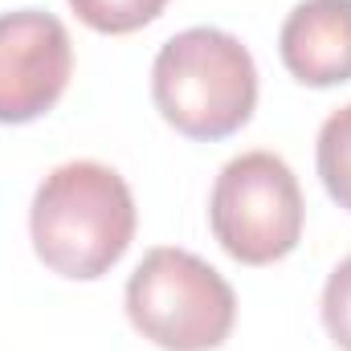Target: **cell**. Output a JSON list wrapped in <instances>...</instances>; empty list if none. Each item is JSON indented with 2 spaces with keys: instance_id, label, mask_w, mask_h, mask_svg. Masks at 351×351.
<instances>
[{
  "instance_id": "1",
  "label": "cell",
  "mask_w": 351,
  "mask_h": 351,
  "mask_svg": "<svg viewBox=\"0 0 351 351\" xmlns=\"http://www.w3.org/2000/svg\"><path fill=\"white\" fill-rule=\"evenodd\" d=\"M29 237L45 269L94 282L123 262L135 241V196L123 176L98 160L58 164L37 184Z\"/></svg>"
},
{
  "instance_id": "2",
  "label": "cell",
  "mask_w": 351,
  "mask_h": 351,
  "mask_svg": "<svg viewBox=\"0 0 351 351\" xmlns=\"http://www.w3.org/2000/svg\"><path fill=\"white\" fill-rule=\"evenodd\" d=\"M152 98L180 135L200 143L229 139L258 110L254 53L225 29H184L160 45L152 62Z\"/></svg>"
},
{
  "instance_id": "3",
  "label": "cell",
  "mask_w": 351,
  "mask_h": 351,
  "mask_svg": "<svg viewBox=\"0 0 351 351\" xmlns=\"http://www.w3.org/2000/svg\"><path fill=\"white\" fill-rule=\"evenodd\" d=\"M131 327L164 351H217L237 323V294L213 265L188 250H147L127 278Z\"/></svg>"
},
{
  "instance_id": "4",
  "label": "cell",
  "mask_w": 351,
  "mask_h": 351,
  "mask_svg": "<svg viewBox=\"0 0 351 351\" xmlns=\"http://www.w3.org/2000/svg\"><path fill=\"white\" fill-rule=\"evenodd\" d=\"M306 204L298 176L274 152L229 160L208 196V225L221 250L241 265H269L294 254Z\"/></svg>"
},
{
  "instance_id": "5",
  "label": "cell",
  "mask_w": 351,
  "mask_h": 351,
  "mask_svg": "<svg viewBox=\"0 0 351 351\" xmlns=\"http://www.w3.org/2000/svg\"><path fill=\"white\" fill-rule=\"evenodd\" d=\"M74 74V41L45 8L0 16V123L21 127L58 106Z\"/></svg>"
},
{
  "instance_id": "6",
  "label": "cell",
  "mask_w": 351,
  "mask_h": 351,
  "mask_svg": "<svg viewBox=\"0 0 351 351\" xmlns=\"http://www.w3.org/2000/svg\"><path fill=\"white\" fill-rule=\"evenodd\" d=\"M282 66L294 82L327 90L351 82V0H302L278 33Z\"/></svg>"
},
{
  "instance_id": "7",
  "label": "cell",
  "mask_w": 351,
  "mask_h": 351,
  "mask_svg": "<svg viewBox=\"0 0 351 351\" xmlns=\"http://www.w3.org/2000/svg\"><path fill=\"white\" fill-rule=\"evenodd\" d=\"M315 164L319 180L327 188V196L351 213V102L339 106L323 127H319V143H315Z\"/></svg>"
},
{
  "instance_id": "8",
  "label": "cell",
  "mask_w": 351,
  "mask_h": 351,
  "mask_svg": "<svg viewBox=\"0 0 351 351\" xmlns=\"http://www.w3.org/2000/svg\"><path fill=\"white\" fill-rule=\"evenodd\" d=\"M70 8L78 12V21L86 29L123 37V33H135V29L152 25L168 8V0H70Z\"/></svg>"
},
{
  "instance_id": "9",
  "label": "cell",
  "mask_w": 351,
  "mask_h": 351,
  "mask_svg": "<svg viewBox=\"0 0 351 351\" xmlns=\"http://www.w3.org/2000/svg\"><path fill=\"white\" fill-rule=\"evenodd\" d=\"M323 327L339 351H351V258L331 269L323 286Z\"/></svg>"
}]
</instances>
